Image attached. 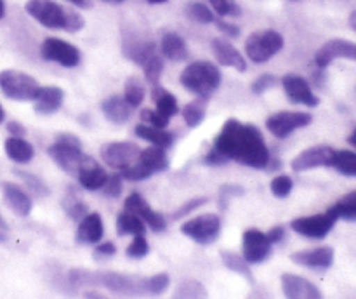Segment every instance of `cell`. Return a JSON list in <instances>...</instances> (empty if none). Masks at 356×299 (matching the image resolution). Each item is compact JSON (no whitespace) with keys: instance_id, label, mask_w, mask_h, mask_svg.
I'll list each match as a JSON object with an SVG mask.
<instances>
[{"instance_id":"1","label":"cell","mask_w":356,"mask_h":299,"mask_svg":"<svg viewBox=\"0 0 356 299\" xmlns=\"http://www.w3.org/2000/svg\"><path fill=\"white\" fill-rule=\"evenodd\" d=\"M214 148L228 160L252 167L266 169L271 155L259 129L242 124L236 118H228L214 139Z\"/></svg>"},{"instance_id":"2","label":"cell","mask_w":356,"mask_h":299,"mask_svg":"<svg viewBox=\"0 0 356 299\" xmlns=\"http://www.w3.org/2000/svg\"><path fill=\"white\" fill-rule=\"evenodd\" d=\"M24 9L42 26L51 28V30H66L70 33H76L86 26L82 14L59 6L52 0H28Z\"/></svg>"},{"instance_id":"3","label":"cell","mask_w":356,"mask_h":299,"mask_svg":"<svg viewBox=\"0 0 356 299\" xmlns=\"http://www.w3.org/2000/svg\"><path fill=\"white\" fill-rule=\"evenodd\" d=\"M221 72L211 61H195L181 73V83L190 92L200 97H209L221 86Z\"/></svg>"},{"instance_id":"4","label":"cell","mask_w":356,"mask_h":299,"mask_svg":"<svg viewBox=\"0 0 356 299\" xmlns=\"http://www.w3.org/2000/svg\"><path fill=\"white\" fill-rule=\"evenodd\" d=\"M167 169H169V156H167L165 148L153 145L152 148L143 150L138 160L131 167L120 170V174L129 181H143Z\"/></svg>"},{"instance_id":"5","label":"cell","mask_w":356,"mask_h":299,"mask_svg":"<svg viewBox=\"0 0 356 299\" xmlns=\"http://www.w3.org/2000/svg\"><path fill=\"white\" fill-rule=\"evenodd\" d=\"M49 155L52 156L56 163L61 167L65 172L76 176L80 160H82V141L75 134L70 132H61L56 138V141L49 146Z\"/></svg>"},{"instance_id":"6","label":"cell","mask_w":356,"mask_h":299,"mask_svg":"<svg viewBox=\"0 0 356 299\" xmlns=\"http://www.w3.org/2000/svg\"><path fill=\"white\" fill-rule=\"evenodd\" d=\"M284 49V37L275 30H259L249 35L245 42L247 58L252 63H266Z\"/></svg>"},{"instance_id":"7","label":"cell","mask_w":356,"mask_h":299,"mask_svg":"<svg viewBox=\"0 0 356 299\" xmlns=\"http://www.w3.org/2000/svg\"><path fill=\"white\" fill-rule=\"evenodd\" d=\"M38 82L31 75L17 70H3L0 72V89L9 99L33 101L38 90Z\"/></svg>"},{"instance_id":"8","label":"cell","mask_w":356,"mask_h":299,"mask_svg":"<svg viewBox=\"0 0 356 299\" xmlns=\"http://www.w3.org/2000/svg\"><path fill=\"white\" fill-rule=\"evenodd\" d=\"M181 232L200 245H209V243L216 242L218 236L221 235V218L218 214H212V212L197 216V218H191L186 223H183Z\"/></svg>"},{"instance_id":"9","label":"cell","mask_w":356,"mask_h":299,"mask_svg":"<svg viewBox=\"0 0 356 299\" xmlns=\"http://www.w3.org/2000/svg\"><path fill=\"white\" fill-rule=\"evenodd\" d=\"M139 150L138 145L131 141H113L101 146L99 155L108 167L115 170H124L131 167L138 160Z\"/></svg>"},{"instance_id":"10","label":"cell","mask_w":356,"mask_h":299,"mask_svg":"<svg viewBox=\"0 0 356 299\" xmlns=\"http://www.w3.org/2000/svg\"><path fill=\"white\" fill-rule=\"evenodd\" d=\"M40 56L45 61H54L65 68H75L82 59V54L75 45L56 37H49L42 42Z\"/></svg>"},{"instance_id":"11","label":"cell","mask_w":356,"mask_h":299,"mask_svg":"<svg viewBox=\"0 0 356 299\" xmlns=\"http://www.w3.org/2000/svg\"><path fill=\"white\" fill-rule=\"evenodd\" d=\"M337 216L332 211H327L323 214H315V216H306V218H298L291 223V228L296 233L302 236H308V239H325L330 233V229L336 226Z\"/></svg>"},{"instance_id":"12","label":"cell","mask_w":356,"mask_h":299,"mask_svg":"<svg viewBox=\"0 0 356 299\" xmlns=\"http://www.w3.org/2000/svg\"><path fill=\"white\" fill-rule=\"evenodd\" d=\"M312 113H306V111H278V113L268 117L266 129L275 138L284 139L298 129L312 124Z\"/></svg>"},{"instance_id":"13","label":"cell","mask_w":356,"mask_h":299,"mask_svg":"<svg viewBox=\"0 0 356 299\" xmlns=\"http://www.w3.org/2000/svg\"><path fill=\"white\" fill-rule=\"evenodd\" d=\"M242 247H243V257L247 263H263L270 257L273 243L257 228H249L243 232L242 236Z\"/></svg>"},{"instance_id":"14","label":"cell","mask_w":356,"mask_h":299,"mask_svg":"<svg viewBox=\"0 0 356 299\" xmlns=\"http://www.w3.org/2000/svg\"><path fill=\"white\" fill-rule=\"evenodd\" d=\"M282 86H284L285 94H287L289 101L294 104H305V106H318L320 99L315 96V92L309 87L308 80L302 79L298 73H287L282 79Z\"/></svg>"},{"instance_id":"15","label":"cell","mask_w":356,"mask_h":299,"mask_svg":"<svg viewBox=\"0 0 356 299\" xmlns=\"http://www.w3.org/2000/svg\"><path fill=\"white\" fill-rule=\"evenodd\" d=\"M334 152H336V150L325 145L312 146V148L301 152L294 160H292V170H294V172H305V170L316 169V167H330Z\"/></svg>"},{"instance_id":"16","label":"cell","mask_w":356,"mask_h":299,"mask_svg":"<svg viewBox=\"0 0 356 299\" xmlns=\"http://www.w3.org/2000/svg\"><path fill=\"white\" fill-rule=\"evenodd\" d=\"M353 59L356 61V44L350 40H343V38H334L323 44L322 47L316 51L315 63L318 68H327L336 59Z\"/></svg>"},{"instance_id":"17","label":"cell","mask_w":356,"mask_h":299,"mask_svg":"<svg viewBox=\"0 0 356 299\" xmlns=\"http://www.w3.org/2000/svg\"><path fill=\"white\" fill-rule=\"evenodd\" d=\"M124 209H127V211L134 212L136 216H139V218H141L143 221L153 229V232L159 233L165 229L167 221L163 219V216L159 214L156 211H153V209L149 207L148 202H146L139 193L129 195L124 202Z\"/></svg>"},{"instance_id":"18","label":"cell","mask_w":356,"mask_h":299,"mask_svg":"<svg viewBox=\"0 0 356 299\" xmlns=\"http://www.w3.org/2000/svg\"><path fill=\"white\" fill-rule=\"evenodd\" d=\"M292 263L312 270H329L334 263L332 247H316V249L298 250L291 256Z\"/></svg>"},{"instance_id":"19","label":"cell","mask_w":356,"mask_h":299,"mask_svg":"<svg viewBox=\"0 0 356 299\" xmlns=\"http://www.w3.org/2000/svg\"><path fill=\"white\" fill-rule=\"evenodd\" d=\"M282 289L284 294L291 299H318L322 298V292L313 282L308 278H302L299 275L284 273L282 275Z\"/></svg>"},{"instance_id":"20","label":"cell","mask_w":356,"mask_h":299,"mask_svg":"<svg viewBox=\"0 0 356 299\" xmlns=\"http://www.w3.org/2000/svg\"><path fill=\"white\" fill-rule=\"evenodd\" d=\"M76 177H79L80 184H82L86 190H101L103 184L106 183V170L89 155H83L80 160L79 170H76Z\"/></svg>"},{"instance_id":"21","label":"cell","mask_w":356,"mask_h":299,"mask_svg":"<svg viewBox=\"0 0 356 299\" xmlns=\"http://www.w3.org/2000/svg\"><path fill=\"white\" fill-rule=\"evenodd\" d=\"M63 101H65V90L61 87L40 86L33 97L35 111L38 115H52L61 108Z\"/></svg>"},{"instance_id":"22","label":"cell","mask_w":356,"mask_h":299,"mask_svg":"<svg viewBox=\"0 0 356 299\" xmlns=\"http://www.w3.org/2000/svg\"><path fill=\"white\" fill-rule=\"evenodd\" d=\"M212 52H214L219 65L232 66V68L238 70L240 73H243L247 70L245 58L236 51L235 45L229 44L225 38H214V40H212Z\"/></svg>"},{"instance_id":"23","label":"cell","mask_w":356,"mask_h":299,"mask_svg":"<svg viewBox=\"0 0 356 299\" xmlns=\"http://www.w3.org/2000/svg\"><path fill=\"white\" fill-rule=\"evenodd\" d=\"M104 226L103 219L97 212L94 214H86L79 221V228H76L75 240L76 243H83V245H92L103 239Z\"/></svg>"},{"instance_id":"24","label":"cell","mask_w":356,"mask_h":299,"mask_svg":"<svg viewBox=\"0 0 356 299\" xmlns=\"http://www.w3.org/2000/svg\"><path fill=\"white\" fill-rule=\"evenodd\" d=\"M3 202L19 218H26L31 212V200L26 191L16 183H2Z\"/></svg>"},{"instance_id":"25","label":"cell","mask_w":356,"mask_h":299,"mask_svg":"<svg viewBox=\"0 0 356 299\" xmlns=\"http://www.w3.org/2000/svg\"><path fill=\"white\" fill-rule=\"evenodd\" d=\"M101 110H103L104 117H106L108 120L113 122V124H117V125H122V124H125V122L131 120L134 106H131V104H129V101L125 99L124 96H118V94H115V96H110L108 99L103 101V104H101Z\"/></svg>"},{"instance_id":"26","label":"cell","mask_w":356,"mask_h":299,"mask_svg":"<svg viewBox=\"0 0 356 299\" xmlns=\"http://www.w3.org/2000/svg\"><path fill=\"white\" fill-rule=\"evenodd\" d=\"M124 54L127 56L131 61L138 63V65H145L153 54H155V42L148 40V38H136V37H124Z\"/></svg>"},{"instance_id":"27","label":"cell","mask_w":356,"mask_h":299,"mask_svg":"<svg viewBox=\"0 0 356 299\" xmlns=\"http://www.w3.org/2000/svg\"><path fill=\"white\" fill-rule=\"evenodd\" d=\"M162 54L165 56L167 59L174 63L186 61L190 52H188L186 42L183 40L179 33H174V31H169L162 37Z\"/></svg>"},{"instance_id":"28","label":"cell","mask_w":356,"mask_h":299,"mask_svg":"<svg viewBox=\"0 0 356 299\" xmlns=\"http://www.w3.org/2000/svg\"><path fill=\"white\" fill-rule=\"evenodd\" d=\"M3 148H6L7 156L16 163H28L35 155V150L31 146V143H28L21 136H10V138H7Z\"/></svg>"},{"instance_id":"29","label":"cell","mask_w":356,"mask_h":299,"mask_svg":"<svg viewBox=\"0 0 356 299\" xmlns=\"http://www.w3.org/2000/svg\"><path fill=\"white\" fill-rule=\"evenodd\" d=\"M136 136H139L145 141L152 143V145L162 146V148H169L174 143V134L172 132L165 131V129L153 127L148 124H139L136 125Z\"/></svg>"},{"instance_id":"30","label":"cell","mask_w":356,"mask_h":299,"mask_svg":"<svg viewBox=\"0 0 356 299\" xmlns=\"http://www.w3.org/2000/svg\"><path fill=\"white\" fill-rule=\"evenodd\" d=\"M146 226L139 216H136L134 212L124 209L122 212H118L117 216V233L120 236L124 235H145Z\"/></svg>"},{"instance_id":"31","label":"cell","mask_w":356,"mask_h":299,"mask_svg":"<svg viewBox=\"0 0 356 299\" xmlns=\"http://www.w3.org/2000/svg\"><path fill=\"white\" fill-rule=\"evenodd\" d=\"M152 99L155 101L156 111L167 118H172L177 113V99L172 92H169L163 87L155 86L152 90Z\"/></svg>"},{"instance_id":"32","label":"cell","mask_w":356,"mask_h":299,"mask_svg":"<svg viewBox=\"0 0 356 299\" xmlns=\"http://www.w3.org/2000/svg\"><path fill=\"white\" fill-rule=\"evenodd\" d=\"M205 113H207V97H200L193 99L183 108V118L186 122L188 127L195 129L204 122Z\"/></svg>"},{"instance_id":"33","label":"cell","mask_w":356,"mask_h":299,"mask_svg":"<svg viewBox=\"0 0 356 299\" xmlns=\"http://www.w3.org/2000/svg\"><path fill=\"white\" fill-rule=\"evenodd\" d=\"M330 167L339 170L344 176L356 177V153L350 150H343V152H334L332 162Z\"/></svg>"},{"instance_id":"34","label":"cell","mask_w":356,"mask_h":299,"mask_svg":"<svg viewBox=\"0 0 356 299\" xmlns=\"http://www.w3.org/2000/svg\"><path fill=\"white\" fill-rule=\"evenodd\" d=\"M221 257H222V263H225V266L228 268V270H232L233 273L242 275V277L247 278L249 282H254L252 271H250L249 263L245 261V257L238 256V254L235 252H228V250H222Z\"/></svg>"},{"instance_id":"35","label":"cell","mask_w":356,"mask_h":299,"mask_svg":"<svg viewBox=\"0 0 356 299\" xmlns=\"http://www.w3.org/2000/svg\"><path fill=\"white\" fill-rule=\"evenodd\" d=\"M146 96V89H145V83L138 79V76H129L125 80V86H124V97L129 101V104L134 108H138L139 104L143 103Z\"/></svg>"},{"instance_id":"36","label":"cell","mask_w":356,"mask_h":299,"mask_svg":"<svg viewBox=\"0 0 356 299\" xmlns=\"http://www.w3.org/2000/svg\"><path fill=\"white\" fill-rule=\"evenodd\" d=\"M330 211L339 219H356V191L348 193L346 197L341 198L339 202L330 207Z\"/></svg>"},{"instance_id":"37","label":"cell","mask_w":356,"mask_h":299,"mask_svg":"<svg viewBox=\"0 0 356 299\" xmlns=\"http://www.w3.org/2000/svg\"><path fill=\"white\" fill-rule=\"evenodd\" d=\"M186 14L190 19L197 21L200 24H209L214 23L216 16L212 13V9L209 6H205L204 2H190L186 6Z\"/></svg>"},{"instance_id":"38","label":"cell","mask_w":356,"mask_h":299,"mask_svg":"<svg viewBox=\"0 0 356 299\" xmlns=\"http://www.w3.org/2000/svg\"><path fill=\"white\" fill-rule=\"evenodd\" d=\"M63 209L75 221H80L87 214V205L75 193H68L63 198Z\"/></svg>"},{"instance_id":"39","label":"cell","mask_w":356,"mask_h":299,"mask_svg":"<svg viewBox=\"0 0 356 299\" xmlns=\"http://www.w3.org/2000/svg\"><path fill=\"white\" fill-rule=\"evenodd\" d=\"M143 68H145L146 80H148L149 83H155V86H156V83H159V80H160V76H162V73H163L162 58H160V56H156V54H153L152 58H149L148 61L143 65Z\"/></svg>"},{"instance_id":"40","label":"cell","mask_w":356,"mask_h":299,"mask_svg":"<svg viewBox=\"0 0 356 299\" xmlns=\"http://www.w3.org/2000/svg\"><path fill=\"white\" fill-rule=\"evenodd\" d=\"M176 298H205L207 292H205L204 285L198 284L195 280H184L183 284L177 287L176 291Z\"/></svg>"},{"instance_id":"41","label":"cell","mask_w":356,"mask_h":299,"mask_svg":"<svg viewBox=\"0 0 356 299\" xmlns=\"http://www.w3.org/2000/svg\"><path fill=\"white\" fill-rule=\"evenodd\" d=\"M270 188H271V193H273L275 197L285 198L291 195L292 188H294V181H292L291 176L282 174V176H277L273 181H271Z\"/></svg>"},{"instance_id":"42","label":"cell","mask_w":356,"mask_h":299,"mask_svg":"<svg viewBox=\"0 0 356 299\" xmlns=\"http://www.w3.org/2000/svg\"><path fill=\"white\" fill-rule=\"evenodd\" d=\"M169 285H170V277L167 273H156L153 275V277L145 278L146 292H152V294H162L163 291H167Z\"/></svg>"},{"instance_id":"43","label":"cell","mask_w":356,"mask_h":299,"mask_svg":"<svg viewBox=\"0 0 356 299\" xmlns=\"http://www.w3.org/2000/svg\"><path fill=\"white\" fill-rule=\"evenodd\" d=\"M148 252L149 245L148 242H146L145 235H134V240L129 243L127 250H125V254H127L129 257H132V259H141V257L148 256Z\"/></svg>"},{"instance_id":"44","label":"cell","mask_w":356,"mask_h":299,"mask_svg":"<svg viewBox=\"0 0 356 299\" xmlns=\"http://www.w3.org/2000/svg\"><path fill=\"white\" fill-rule=\"evenodd\" d=\"M209 3L219 16H240L242 13L235 0H209Z\"/></svg>"},{"instance_id":"45","label":"cell","mask_w":356,"mask_h":299,"mask_svg":"<svg viewBox=\"0 0 356 299\" xmlns=\"http://www.w3.org/2000/svg\"><path fill=\"white\" fill-rule=\"evenodd\" d=\"M16 174L28 184V188H30L35 195H38V197H45V195L49 193L47 186H45V183L38 176H33V174L30 172H23V170H16Z\"/></svg>"},{"instance_id":"46","label":"cell","mask_w":356,"mask_h":299,"mask_svg":"<svg viewBox=\"0 0 356 299\" xmlns=\"http://www.w3.org/2000/svg\"><path fill=\"white\" fill-rule=\"evenodd\" d=\"M139 117H141L143 124H148V125H153V127H160V129H165L170 120V118L163 117L160 111L149 110V108H145V110L139 113Z\"/></svg>"},{"instance_id":"47","label":"cell","mask_w":356,"mask_h":299,"mask_svg":"<svg viewBox=\"0 0 356 299\" xmlns=\"http://www.w3.org/2000/svg\"><path fill=\"white\" fill-rule=\"evenodd\" d=\"M122 174H110V176L106 177V183L103 184V190H104V195H108V197L111 198H118L122 195V188H124V184H122Z\"/></svg>"},{"instance_id":"48","label":"cell","mask_w":356,"mask_h":299,"mask_svg":"<svg viewBox=\"0 0 356 299\" xmlns=\"http://www.w3.org/2000/svg\"><path fill=\"white\" fill-rule=\"evenodd\" d=\"M275 86H277V76L271 75V73H264V75L257 76V79L254 80L250 89H252L254 94H263Z\"/></svg>"},{"instance_id":"49","label":"cell","mask_w":356,"mask_h":299,"mask_svg":"<svg viewBox=\"0 0 356 299\" xmlns=\"http://www.w3.org/2000/svg\"><path fill=\"white\" fill-rule=\"evenodd\" d=\"M204 204H207V197H198V198H193V200H190V202H186V204L181 205V209H179V211L174 212L172 218H174V219H181V218H184V216H188V214H190V212H193L195 209L202 207V205H204Z\"/></svg>"},{"instance_id":"50","label":"cell","mask_w":356,"mask_h":299,"mask_svg":"<svg viewBox=\"0 0 356 299\" xmlns=\"http://www.w3.org/2000/svg\"><path fill=\"white\" fill-rule=\"evenodd\" d=\"M235 195H243V190L240 186H235V184H225V186H221V190H219V202H221L222 207H226V204H228V200L232 197H235Z\"/></svg>"},{"instance_id":"51","label":"cell","mask_w":356,"mask_h":299,"mask_svg":"<svg viewBox=\"0 0 356 299\" xmlns=\"http://www.w3.org/2000/svg\"><path fill=\"white\" fill-rule=\"evenodd\" d=\"M214 23L216 26H218V30L221 31L225 37H229V38L240 37V28L236 26V24L228 23V21H222V19H214Z\"/></svg>"},{"instance_id":"52","label":"cell","mask_w":356,"mask_h":299,"mask_svg":"<svg viewBox=\"0 0 356 299\" xmlns=\"http://www.w3.org/2000/svg\"><path fill=\"white\" fill-rule=\"evenodd\" d=\"M204 163H207V165H225V163H228V159H226L225 155H221L216 148H212L211 152L205 155Z\"/></svg>"},{"instance_id":"53","label":"cell","mask_w":356,"mask_h":299,"mask_svg":"<svg viewBox=\"0 0 356 299\" xmlns=\"http://www.w3.org/2000/svg\"><path fill=\"white\" fill-rule=\"evenodd\" d=\"M115 252H117V249H115V243L113 242H104V243H101V245L96 247V250H94V256H96V257H110V256H113Z\"/></svg>"},{"instance_id":"54","label":"cell","mask_w":356,"mask_h":299,"mask_svg":"<svg viewBox=\"0 0 356 299\" xmlns=\"http://www.w3.org/2000/svg\"><path fill=\"white\" fill-rule=\"evenodd\" d=\"M266 236L270 239V242L275 245V243L282 242V240L285 239V228L284 226H275V228H271L270 232L266 233Z\"/></svg>"},{"instance_id":"55","label":"cell","mask_w":356,"mask_h":299,"mask_svg":"<svg viewBox=\"0 0 356 299\" xmlns=\"http://www.w3.org/2000/svg\"><path fill=\"white\" fill-rule=\"evenodd\" d=\"M7 131H9L10 136H21V138L26 134V129H24V125L19 124L17 120H10L9 124H7Z\"/></svg>"},{"instance_id":"56","label":"cell","mask_w":356,"mask_h":299,"mask_svg":"<svg viewBox=\"0 0 356 299\" xmlns=\"http://www.w3.org/2000/svg\"><path fill=\"white\" fill-rule=\"evenodd\" d=\"M66 2H70V3H73V6H76V7H80V9H86V7H90V0H66Z\"/></svg>"},{"instance_id":"57","label":"cell","mask_w":356,"mask_h":299,"mask_svg":"<svg viewBox=\"0 0 356 299\" xmlns=\"http://www.w3.org/2000/svg\"><path fill=\"white\" fill-rule=\"evenodd\" d=\"M348 23H350L351 30L356 31V10H353V13L350 14V19H348Z\"/></svg>"},{"instance_id":"58","label":"cell","mask_w":356,"mask_h":299,"mask_svg":"<svg viewBox=\"0 0 356 299\" xmlns=\"http://www.w3.org/2000/svg\"><path fill=\"white\" fill-rule=\"evenodd\" d=\"M348 143H350V145H353L355 148H356V129L353 131V134H351L350 138H348Z\"/></svg>"},{"instance_id":"59","label":"cell","mask_w":356,"mask_h":299,"mask_svg":"<svg viewBox=\"0 0 356 299\" xmlns=\"http://www.w3.org/2000/svg\"><path fill=\"white\" fill-rule=\"evenodd\" d=\"M6 16V3H3V0H0V19Z\"/></svg>"},{"instance_id":"60","label":"cell","mask_w":356,"mask_h":299,"mask_svg":"<svg viewBox=\"0 0 356 299\" xmlns=\"http://www.w3.org/2000/svg\"><path fill=\"white\" fill-rule=\"evenodd\" d=\"M3 118H6V111H3L2 104H0V124H2V122H3Z\"/></svg>"},{"instance_id":"61","label":"cell","mask_w":356,"mask_h":299,"mask_svg":"<svg viewBox=\"0 0 356 299\" xmlns=\"http://www.w3.org/2000/svg\"><path fill=\"white\" fill-rule=\"evenodd\" d=\"M7 240V235L3 232H0V243H3Z\"/></svg>"},{"instance_id":"62","label":"cell","mask_w":356,"mask_h":299,"mask_svg":"<svg viewBox=\"0 0 356 299\" xmlns=\"http://www.w3.org/2000/svg\"><path fill=\"white\" fill-rule=\"evenodd\" d=\"M146 2H149V3H163V2H167V0H146Z\"/></svg>"},{"instance_id":"63","label":"cell","mask_w":356,"mask_h":299,"mask_svg":"<svg viewBox=\"0 0 356 299\" xmlns=\"http://www.w3.org/2000/svg\"><path fill=\"white\" fill-rule=\"evenodd\" d=\"M104 2H110V3H122V2H125V0H104Z\"/></svg>"},{"instance_id":"64","label":"cell","mask_w":356,"mask_h":299,"mask_svg":"<svg viewBox=\"0 0 356 299\" xmlns=\"http://www.w3.org/2000/svg\"><path fill=\"white\" fill-rule=\"evenodd\" d=\"M0 228H2V229H6V223L2 221V218H0Z\"/></svg>"}]
</instances>
